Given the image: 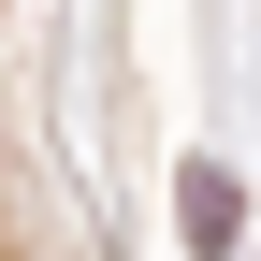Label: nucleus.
<instances>
[{
	"instance_id": "nucleus-1",
	"label": "nucleus",
	"mask_w": 261,
	"mask_h": 261,
	"mask_svg": "<svg viewBox=\"0 0 261 261\" xmlns=\"http://www.w3.org/2000/svg\"><path fill=\"white\" fill-rule=\"evenodd\" d=\"M232 218H247V189H232V174H189V232H203V247H232Z\"/></svg>"
}]
</instances>
